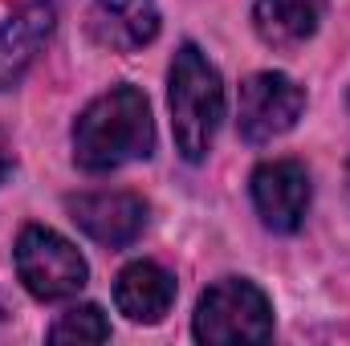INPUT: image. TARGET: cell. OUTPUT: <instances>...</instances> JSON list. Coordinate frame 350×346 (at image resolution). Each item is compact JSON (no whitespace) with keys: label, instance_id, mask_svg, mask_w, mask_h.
<instances>
[{"label":"cell","instance_id":"1","mask_svg":"<svg viewBox=\"0 0 350 346\" xmlns=\"http://www.w3.org/2000/svg\"><path fill=\"white\" fill-rule=\"evenodd\" d=\"M151 151H155L151 102L135 86H110L74 122V163L90 175H106L135 159H151Z\"/></svg>","mask_w":350,"mask_h":346},{"label":"cell","instance_id":"2","mask_svg":"<svg viewBox=\"0 0 350 346\" xmlns=\"http://www.w3.org/2000/svg\"><path fill=\"white\" fill-rule=\"evenodd\" d=\"M167 106H172V135L179 155L187 163H204L216 143L220 118H224V82L216 66L191 41L179 45L172 57Z\"/></svg>","mask_w":350,"mask_h":346},{"label":"cell","instance_id":"3","mask_svg":"<svg viewBox=\"0 0 350 346\" xmlns=\"http://www.w3.org/2000/svg\"><path fill=\"white\" fill-rule=\"evenodd\" d=\"M196 343L208 346H232V343H265L273 338V306L261 285L249 277H224L216 281L191 318Z\"/></svg>","mask_w":350,"mask_h":346},{"label":"cell","instance_id":"4","mask_svg":"<svg viewBox=\"0 0 350 346\" xmlns=\"http://www.w3.org/2000/svg\"><path fill=\"white\" fill-rule=\"evenodd\" d=\"M12 261H16L21 285L37 302H66V297H74L86 285V277H90L86 257L62 232H53L45 224H25L21 228Z\"/></svg>","mask_w":350,"mask_h":346},{"label":"cell","instance_id":"5","mask_svg":"<svg viewBox=\"0 0 350 346\" xmlns=\"http://www.w3.org/2000/svg\"><path fill=\"white\" fill-rule=\"evenodd\" d=\"M306 110V90L285 74H253L241 86V110H237V127L245 143H273L285 131L297 127Z\"/></svg>","mask_w":350,"mask_h":346},{"label":"cell","instance_id":"6","mask_svg":"<svg viewBox=\"0 0 350 346\" xmlns=\"http://www.w3.org/2000/svg\"><path fill=\"white\" fill-rule=\"evenodd\" d=\"M310 196V175L297 159H269L253 172V208L273 232H297L306 224Z\"/></svg>","mask_w":350,"mask_h":346},{"label":"cell","instance_id":"7","mask_svg":"<svg viewBox=\"0 0 350 346\" xmlns=\"http://www.w3.org/2000/svg\"><path fill=\"white\" fill-rule=\"evenodd\" d=\"M70 220L86 232L90 241L106 249H126L147 224V204L131 191H82L66 200Z\"/></svg>","mask_w":350,"mask_h":346},{"label":"cell","instance_id":"8","mask_svg":"<svg viewBox=\"0 0 350 346\" xmlns=\"http://www.w3.org/2000/svg\"><path fill=\"white\" fill-rule=\"evenodd\" d=\"M53 29H57L53 0H25L0 25V90L21 86V78L33 70V62L45 53Z\"/></svg>","mask_w":350,"mask_h":346},{"label":"cell","instance_id":"9","mask_svg":"<svg viewBox=\"0 0 350 346\" xmlns=\"http://www.w3.org/2000/svg\"><path fill=\"white\" fill-rule=\"evenodd\" d=\"M94 45L110 53H139L159 37V4L155 0H94L86 16Z\"/></svg>","mask_w":350,"mask_h":346},{"label":"cell","instance_id":"10","mask_svg":"<svg viewBox=\"0 0 350 346\" xmlns=\"http://www.w3.org/2000/svg\"><path fill=\"white\" fill-rule=\"evenodd\" d=\"M172 302H175V277L155 261H135L114 281V306L131 322L155 326V322H163Z\"/></svg>","mask_w":350,"mask_h":346},{"label":"cell","instance_id":"11","mask_svg":"<svg viewBox=\"0 0 350 346\" xmlns=\"http://www.w3.org/2000/svg\"><path fill=\"white\" fill-rule=\"evenodd\" d=\"M326 8H330V0H257L253 4V29L265 45L293 49L318 33Z\"/></svg>","mask_w":350,"mask_h":346},{"label":"cell","instance_id":"12","mask_svg":"<svg viewBox=\"0 0 350 346\" xmlns=\"http://www.w3.org/2000/svg\"><path fill=\"white\" fill-rule=\"evenodd\" d=\"M110 322L98 306H74L49 326V343H106Z\"/></svg>","mask_w":350,"mask_h":346},{"label":"cell","instance_id":"13","mask_svg":"<svg viewBox=\"0 0 350 346\" xmlns=\"http://www.w3.org/2000/svg\"><path fill=\"white\" fill-rule=\"evenodd\" d=\"M8 172H12V155H8V143H4V135H0V183H4Z\"/></svg>","mask_w":350,"mask_h":346},{"label":"cell","instance_id":"14","mask_svg":"<svg viewBox=\"0 0 350 346\" xmlns=\"http://www.w3.org/2000/svg\"><path fill=\"white\" fill-rule=\"evenodd\" d=\"M347 191H350V163H347Z\"/></svg>","mask_w":350,"mask_h":346},{"label":"cell","instance_id":"15","mask_svg":"<svg viewBox=\"0 0 350 346\" xmlns=\"http://www.w3.org/2000/svg\"><path fill=\"white\" fill-rule=\"evenodd\" d=\"M0 322H4V306H0Z\"/></svg>","mask_w":350,"mask_h":346}]
</instances>
